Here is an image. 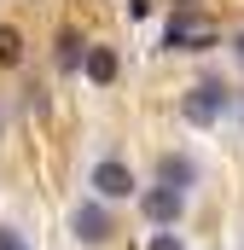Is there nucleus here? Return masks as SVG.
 Instances as JSON below:
<instances>
[{
	"mask_svg": "<svg viewBox=\"0 0 244 250\" xmlns=\"http://www.w3.org/2000/svg\"><path fill=\"white\" fill-rule=\"evenodd\" d=\"M221 111H227V87H221V82H198V87L181 99V117H186V123H198V128L221 123Z\"/></svg>",
	"mask_w": 244,
	"mask_h": 250,
	"instance_id": "obj_1",
	"label": "nucleus"
},
{
	"mask_svg": "<svg viewBox=\"0 0 244 250\" xmlns=\"http://www.w3.org/2000/svg\"><path fill=\"white\" fill-rule=\"evenodd\" d=\"M163 47H181V53H203V47H215V35L192 18V12H181V18H169V29H163Z\"/></svg>",
	"mask_w": 244,
	"mask_h": 250,
	"instance_id": "obj_2",
	"label": "nucleus"
},
{
	"mask_svg": "<svg viewBox=\"0 0 244 250\" xmlns=\"http://www.w3.org/2000/svg\"><path fill=\"white\" fill-rule=\"evenodd\" d=\"M140 209H145L157 227H175V221H181V209H186V192H181V187H151L145 198H140Z\"/></svg>",
	"mask_w": 244,
	"mask_h": 250,
	"instance_id": "obj_3",
	"label": "nucleus"
},
{
	"mask_svg": "<svg viewBox=\"0 0 244 250\" xmlns=\"http://www.w3.org/2000/svg\"><path fill=\"white\" fill-rule=\"evenodd\" d=\"M93 192H99V198H111V204H117V198H128V192H134V169H128V163H117V157L93 163Z\"/></svg>",
	"mask_w": 244,
	"mask_h": 250,
	"instance_id": "obj_4",
	"label": "nucleus"
},
{
	"mask_svg": "<svg viewBox=\"0 0 244 250\" xmlns=\"http://www.w3.org/2000/svg\"><path fill=\"white\" fill-rule=\"evenodd\" d=\"M76 239H87V245H105V239H111V215H105L99 204H81V209H76Z\"/></svg>",
	"mask_w": 244,
	"mask_h": 250,
	"instance_id": "obj_5",
	"label": "nucleus"
},
{
	"mask_svg": "<svg viewBox=\"0 0 244 250\" xmlns=\"http://www.w3.org/2000/svg\"><path fill=\"white\" fill-rule=\"evenodd\" d=\"M87 82H99V87L117 82V53L111 47H87Z\"/></svg>",
	"mask_w": 244,
	"mask_h": 250,
	"instance_id": "obj_6",
	"label": "nucleus"
},
{
	"mask_svg": "<svg viewBox=\"0 0 244 250\" xmlns=\"http://www.w3.org/2000/svg\"><path fill=\"white\" fill-rule=\"evenodd\" d=\"M157 181L186 192V181H192V163H186V157H163V163H157Z\"/></svg>",
	"mask_w": 244,
	"mask_h": 250,
	"instance_id": "obj_7",
	"label": "nucleus"
},
{
	"mask_svg": "<svg viewBox=\"0 0 244 250\" xmlns=\"http://www.w3.org/2000/svg\"><path fill=\"white\" fill-rule=\"evenodd\" d=\"M18 59H23V35H18L12 23H0V70H12Z\"/></svg>",
	"mask_w": 244,
	"mask_h": 250,
	"instance_id": "obj_8",
	"label": "nucleus"
},
{
	"mask_svg": "<svg viewBox=\"0 0 244 250\" xmlns=\"http://www.w3.org/2000/svg\"><path fill=\"white\" fill-rule=\"evenodd\" d=\"M59 64H64V70L87 64V53H81V41H76V35H64V41H59Z\"/></svg>",
	"mask_w": 244,
	"mask_h": 250,
	"instance_id": "obj_9",
	"label": "nucleus"
},
{
	"mask_svg": "<svg viewBox=\"0 0 244 250\" xmlns=\"http://www.w3.org/2000/svg\"><path fill=\"white\" fill-rule=\"evenodd\" d=\"M0 250H29V245H23V233H12V227H0Z\"/></svg>",
	"mask_w": 244,
	"mask_h": 250,
	"instance_id": "obj_10",
	"label": "nucleus"
},
{
	"mask_svg": "<svg viewBox=\"0 0 244 250\" xmlns=\"http://www.w3.org/2000/svg\"><path fill=\"white\" fill-rule=\"evenodd\" d=\"M151 250H181V239H175V233H157V239H151Z\"/></svg>",
	"mask_w": 244,
	"mask_h": 250,
	"instance_id": "obj_11",
	"label": "nucleus"
},
{
	"mask_svg": "<svg viewBox=\"0 0 244 250\" xmlns=\"http://www.w3.org/2000/svg\"><path fill=\"white\" fill-rule=\"evenodd\" d=\"M233 53H239V59H244V29H239V35H233Z\"/></svg>",
	"mask_w": 244,
	"mask_h": 250,
	"instance_id": "obj_12",
	"label": "nucleus"
}]
</instances>
